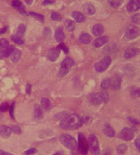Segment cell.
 I'll return each instance as SVG.
<instances>
[{
  "instance_id": "obj_31",
  "label": "cell",
  "mask_w": 140,
  "mask_h": 155,
  "mask_svg": "<svg viewBox=\"0 0 140 155\" xmlns=\"http://www.w3.org/2000/svg\"><path fill=\"white\" fill-rule=\"evenodd\" d=\"M51 18L54 21H61L62 20V16L58 13L52 12L51 14Z\"/></svg>"
},
{
  "instance_id": "obj_28",
  "label": "cell",
  "mask_w": 140,
  "mask_h": 155,
  "mask_svg": "<svg viewBox=\"0 0 140 155\" xmlns=\"http://www.w3.org/2000/svg\"><path fill=\"white\" fill-rule=\"evenodd\" d=\"M123 0H109V4L111 7L117 8L122 5Z\"/></svg>"
},
{
  "instance_id": "obj_19",
  "label": "cell",
  "mask_w": 140,
  "mask_h": 155,
  "mask_svg": "<svg viewBox=\"0 0 140 155\" xmlns=\"http://www.w3.org/2000/svg\"><path fill=\"white\" fill-rule=\"evenodd\" d=\"M41 105L42 108L45 110H49L52 108V103L49 99L46 98H43L41 100Z\"/></svg>"
},
{
  "instance_id": "obj_38",
  "label": "cell",
  "mask_w": 140,
  "mask_h": 155,
  "mask_svg": "<svg viewBox=\"0 0 140 155\" xmlns=\"http://www.w3.org/2000/svg\"><path fill=\"white\" fill-rule=\"evenodd\" d=\"M11 128V130H12V132L16 133V134H21V130L19 126H12Z\"/></svg>"
},
{
  "instance_id": "obj_30",
  "label": "cell",
  "mask_w": 140,
  "mask_h": 155,
  "mask_svg": "<svg viewBox=\"0 0 140 155\" xmlns=\"http://www.w3.org/2000/svg\"><path fill=\"white\" fill-rule=\"evenodd\" d=\"M11 40L14 43H17V44H23V43H24V41L23 40L22 38L19 37L18 36H11Z\"/></svg>"
},
{
  "instance_id": "obj_40",
  "label": "cell",
  "mask_w": 140,
  "mask_h": 155,
  "mask_svg": "<svg viewBox=\"0 0 140 155\" xmlns=\"http://www.w3.org/2000/svg\"><path fill=\"white\" fill-rule=\"evenodd\" d=\"M58 49H60V50L64 51L65 53H68V48H67L64 44H62V43H61V44L58 45Z\"/></svg>"
},
{
  "instance_id": "obj_44",
  "label": "cell",
  "mask_w": 140,
  "mask_h": 155,
  "mask_svg": "<svg viewBox=\"0 0 140 155\" xmlns=\"http://www.w3.org/2000/svg\"><path fill=\"white\" fill-rule=\"evenodd\" d=\"M14 103H13L12 105L11 106V107H10V114H11V117L12 118H14Z\"/></svg>"
},
{
  "instance_id": "obj_21",
  "label": "cell",
  "mask_w": 140,
  "mask_h": 155,
  "mask_svg": "<svg viewBox=\"0 0 140 155\" xmlns=\"http://www.w3.org/2000/svg\"><path fill=\"white\" fill-rule=\"evenodd\" d=\"M92 33L95 36H100L104 33V28L101 24H96L93 27Z\"/></svg>"
},
{
  "instance_id": "obj_20",
  "label": "cell",
  "mask_w": 140,
  "mask_h": 155,
  "mask_svg": "<svg viewBox=\"0 0 140 155\" xmlns=\"http://www.w3.org/2000/svg\"><path fill=\"white\" fill-rule=\"evenodd\" d=\"M21 57V52L18 49H14L12 54L11 55V60L14 63H17L20 60Z\"/></svg>"
},
{
  "instance_id": "obj_36",
  "label": "cell",
  "mask_w": 140,
  "mask_h": 155,
  "mask_svg": "<svg viewBox=\"0 0 140 155\" xmlns=\"http://www.w3.org/2000/svg\"><path fill=\"white\" fill-rule=\"evenodd\" d=\"M15 48L13 46H8L7 48H5V58H8V57L11 56V55L12 54L13 51Z\"/></svg>"
},
{
  "instance_id": "obj_45",
  "label": "cell",
  "mask_w": 140,
  "mask_h": 155,
  "mask_svg": "<svg viewBox=\"0 0 140 155\" xmlns=\"http://www.w3.org/2000/svg\"><path fill=\"white\" fill-rule=\"evenodd\" d=\"M5 58V49H0V59Z\"/></svg>"
},
{
  "instance_id": "obj_49",
  "label": "cell",
  "mask_w": 140,
  "mask_h": 155,
  "mask_svg": "<svg viewBox=\"0 0 140 155\" xmlns=\"http://www.w3.org/2000/svg\"><path fill=\"white\" fill-rule=\"evenodd\" d=\"M111 154H112L111 151V149H107L106 151H105L103 155H111Z\"/></svg>"
},
{
  "instance_id": "obj_24",
  "label": "cell",
  "mask_w": 140,
  "mask_h": 155,
  "mask_svg": "<svg viewBox=\"0 0 140 155\" xmlns=\"http://www.w3.org/2000/svg\"><path fill=\"white\" fill-rule=\"evenodd\" d=\"M12 5L14 8H16L19 12L22 13V14L25 12V11H24V6H23L22 3H21V2H20L19 0H14L12 2Z\"/></svg>"
},
{
  "instance_id": "obj_22",
  "label": "cell",
  "mask_w": 140,
  "mask_h": 155,
  "mask_svg": "<svg viewBox=\"0 0 140 155\" xmlns=\"http://www.w3.org/2000/svg\"><path fill=\"white\" fill-rule=\"evenodd\" d=\"M79 41L81 43L84 44H88L91 41V36L88 33H82L79 37Z\"/></svg>"
},
{
  "instance_id": "obj_52",
  "label": "cell",
  "mask_w": 140,
  "mask_h": 155,
  "mask_svg": "<svg viewBox=\"0 0 140 155\" xmlns=\"http://www.w3.org/2000/svg\"><path fill=\"white\" fill-rule=\"evenodd\" d=\"M24 1H25L27 5H31L32 2H33V0H24Z\"/></svg>"
},
{
  "instance_id": "obj_3",
  "label": "cell",
  "mask_w": 140,
  "mask_h": 155,
  "mask_svg": "<svg viewBox=\"0 0 140 155\" xmlns=\"http://www.w3.org/2000/svg\"><path fill=\"white\" fill-rule=\"evenodd\" d=\"M60 141L65 147L69 149H72V150L76 149L78 146L75 139L70 134H62L60 136Z\"/></svg>"
},
{
  "instance_id": "obj_39",
  "label": "cell",
  "mask_w": 140,
  "mask_h": 155,
  "mask_svg": "<svg viewBox=\"0 0 140 155\" xmlns=\"http://www.w3.org/2000/svg\"><path fill=\"white\" fill-rule=\"evenodd\" d=\"M36 152H37L36 149H35V148H32V149H28V150L24 152V154H25L26 155H32V154H36Z\"/></svg>"
},
{
  "instance_id": "obj_37",
  "label": "cell",
  "mask_w": 140,
  "mask_h": 155,
  "mask_svg": "<svg viewBox=\"0 0 140 155\" xmlns=\"http://www.w3.org/2000/svg\"><path fill=\"white\" fill-rule=\"evenodd\" d=\"M132 21L135 24H140V14H135L132 16Z\"/></svg>"
},
{
  "instance_id": "obj_7",
  "label": "cell",
  "mask_w": 140,
  "mask_h": 155,
  "mask_svg": "<svg viewBox=\"0 0 140 155\" xmlns=\"http://www.w3.org/2000/svg\"><path fill=\"white\" fill-rule=\"evenodd\" d=\"M111 61L112 60L110 57H105V58H103L101 60L97 62L94 65V68H95L96 71L100 73L105 71L109 68V65H111Z\"/></svg>"
},
{
  "instance_id": "obj_12",
  "label": "cell",
  "mask_w": 140,
  "mask_h": 155,
  "mask_svg": "<svg viewBox=\"0 0 140 155\" xmlns=\"http://www.w3.org/2000/svg\"><path fill=\"white\" fill-rule=\"evenodd\" d=\"M139 52V50L136 48L134 47H129L125 50L124 56L126 59H131V58H134V57L136 56Z\"/></svg>"
},
{
  "instance_id": "obj_14",
  "label": "cell",
  "mask_w": 140,
  "mask_h": 155,
  "mask_svg": "<svg viewBox=\"0 0 140 155\" xmlns=\"http://www.w3.org/2000/svg\"><path fill=\"white\" fill-rule=\"evenodd\" d=\"M60 52H61V50L58 47L51 49L48 53V58H49V60L52 61V62H55L59 57Z\"/></svg>"
},
{
  "instance_id": "obj_8",
  "label": "cell",
  "mask_w": 140,
  "mask_h": 155,
  "mask_svg": "<svg viewBox=\"0 0 140 155\" xmlns=\"http://www.w3.org/2000/svg\"><path fill=\"white\" fill-rule=\"evenodd\" d=\"M140 35V30L135 25H129L125 32V37L128 39L136 38Z\"/></svg>"
},
{
  "instance_id": "obj_9",
  "label": "cell",
  "mask_w": 140,
  "mask_h": 155,
  "mask_svg": "<svg viewBox=\"0 0 140 155\" xmlns=\"http://www.w3.org/2000/svg\"><path fill=\"white\" fill-rule=\"evenodd\" d=\"M119 137V138L125 140V141H130V140H131L134 138V132L132 129L125 127V128L122 129V131L120 132Z\"/></svg>"
},
{
  "instance_id": "obj_11",
  "label": "cell",
  "mask_w": 140,
  "mask_h": 155,
  "mask_svg": "<svg viewBox=\"0 0 140 155\" xmlns=\"http://www.w3.org/2000/svg\"><path fill=\"white\" fill-rule=\"evenodd\" d=\"M140 9V0H130L127 5L128 12H135Z\"/></svg>"
},
{
  "instance_id": "obj_10",
  "label": "cell",
  "mask_w": 140,
  "mask_h": 155,
  "mask_svg": "<svg viewBox=\"0 0 140 155\" xmlns=\"http://www.w3.org/2000/svg\"><path fill=\"white\" fill-rule=\"evenodd\" d=\"M109 81H110V88L113 90H118L120 87L122 77L119 74H115L111 78H109Z\"/></svg>"
},
{
  "instance_id": "obj_51",
  "label": "cell",
  "mask_w": 140,
  "mask_h": 155,
  "mask_svg": "<svg viewBox=\"0 0 140 155\" xmlns=\"http://www.w3.org/2000/svg\"><path fill=\"white\" fill-rule=\"evenodd\" d=\"M0 155H13L11 154L8 153V152H5L2 150H0Z\"/></svg>"
},
{
  "instance_id": "obj_16",
  "label": "cell",
  "mask_w": 140,
  "mask_h": 155,
  "mask_svg": "<svg viewBox=\"0 0 140 155\" xmlns=\"http://www.w3.org/2000/svg\"><path fill=\"white\" fill-rule=\"evenodd\" d=\"M72 16L75 21L78 23H82L86 21V16L79 11H74Z\"/></svg>"
},
{
  "instance_id": "obj_1",
  "label": "cell",
  "mask_w": 140,
  "mask_h": 155,
  "mask_svg": "<svg viewBox=\"0 0 140 155\" xmlns=\"http://www.w3.org/2000/svg\"><path fill=\"white\" fill-rule=\"evenodd\" d=\"M84 124V118L77 114H70L64 116L61 119L60 126L66 130H73L79 128Z\"/></svg>"
},
{
  "instance_id": "obj_25",
  "label": "cell",
  "mask_w": 140,
  "mask_h": 155,
  "mask_svg": "<svg viewBox=\"0 0 140 155\" xmlns=\"http://www.w3.org/2000/svg\"><path fill=\"white\" fill-rule=\"evenodd\" d=\"M34 115L37 119H41L43 118V111L39 105H36L34 106Z\"/></svg>"
},
{
  "instance_id": "obj_5",
  "label": "cell",
  "mask_w": 140,
  "mask_h": 155,
  "mask_svg": "<svg viewBox=\"0 0 140 155\" xmlns=\"http://www.w3.org/2000/svg\"><path fill=\"white\" fill-rule=\"evenodd\" d=\"M89 147L92 155H98L100 154L98 139L94 134H91L89 137Z\"/></svg>"
},
{
  "instance_id": "obj_13",
  "label": "cell",
  "mask_w": 140,
  "mask_h": 155,
  "mask_svg": "<svg viewBox=\"0 0 140 155\" xmlns=\"http://www.w3.org/2000/svg\"><path fill=\"white\" fill-rule=\"evenodd\" d=\"M109 38L108 36H101V37H99L98 38L95 39L93 42V46L96 48H100L102 46L106 44V43H108Z\"/></svg>"
},
{
  "instance_id": "obj_6",
  "label": "cell",
  "mask_w": 140,
  "mask_h": 155,
  "mask_svg": "<svg viewBox=\"0 0 140 155\" xmlns=\"http://www.w3.org/2000/svg\"><path fill=\"white\" fill-rule=\"evenodd\" d=\"M78 150L80 153L82 155H86L88 153L89 149V143L86 138L85 135L82 133H80L78 134Z\"/></svg>"
},
{
  "instance_id": "obj_33",
  "label": "cell",
  "mask_w": 140,
  "mask_h": 155,
  "mask_svg": "<svg viewBox=\"0 0 140 155\" xmlns=\"http://www.w3.org/2000/svg\"><path fill=\"white\" fill-rule=\"evenodd\" d=\"M29 15H30L32 17H33V18L38 19L39 21H44V16L43 15H41V14H36V13H34V12L29 13Z\"/></svg>"
},
{
  "instance_id": "obj_47",
  "label": "cell",
  "mask_w": 140,
  "mask_h": 155,
  "mask_svg": "<svg viewBox=\"0 0 140 155\" xmlns=\"http://www.w3.org/2000/svg\"><path fill=\"white\" fill-rule=\"evenodd\" d=\"M134 95L135 96H138V97H140V88L137 89V90H134Z\"/></svg>"
},
{
  "instance_id": "obj_50",
  "label": "cell",
  "mask_w": 140,
  "mask_h": 155,
  "mask_svg": "<svg viewBox=\"0 0 140 155\" xmlns=\"http://www.w3.org/2000/svg\"><path fill=\"white\" fill-rule=\"evenodd\" d=\"M7 29H8V27H4V28L0 29V35H1V34H3V33H6V31H7Z\"/></svg>"
},
{
  "instance_id": "obj_23",
  "label": "cell",
  "mask_w": 140,
  "mask_h": 155,
  "mask_svg": "<svg viewBox=\"0 0 140 155\" xmlns=\"http://www.w3.org/2000/svg\"><path fill=\"white\" fill-rule=\"evenodd\" d=\"M55 38L58 41H62L64 40L65 35H64V31H63L62 27H58V28L55 30Z\"/></svg>"
},
{
  "instance_id": "obj_2",
  "label": "cell",
  "mask_w": 140,
  "mask_h": 155,
  "mask_svg": "<svg viewBox=\"0 0 140 155\" xmlns=\"http://www.w3.org/2000/svg\"><path fill=\"white\" fill-rule=\"evenodd\" d=\"M89 100L94 105H100L102 103H107L109 102V96L107 92H99V93H91L88 97Z\"/></svg>"
},
{
  "instance_id": "obj_15",
  "label": "cell",
  "mask_w": 140,
  "mask_h": 155,
  "mask_svg": "<svg viewBox=\"0 0 140 155\" xmlns=\"http://www.w3.org/2000/svg\"><path fill=\"white\" fill-rule=\"evenodd\" d=\"M11 133H12V130H11V127L6 125H2L0 127V135L4 138L9 137Z\"/></svg>"
},
{
  "instance_id": "obj_4",
  "label": "cell",
  "mask_w": 140,
  "mask_h": 155,
  "mask_svg": "<svg viewBox=\"0 0 140 155\" xmlns=\"http://www.w3.org/2000/svg\"><path fill=\"white\" fill-rule=\"evenodd\" d=\"M74 64H75V62L73 61V60L71 59L70 58H66L61 63V68L58 71V77H62L66 75L70 68L74 65Z\"/></svg>"
},
{
  "instance_id": "obj_41",
  "label": "cell",
  "mask_w": 140,
  "mask_h": 155,
  "mask_svg": "<svg viewBox=\"0 0 140 155\" xmlns=\"http://www.w3.org/2000/svg\"><path fill=\"white\" fill-rule=\"evenodd\" d=\"M43 34L45 37H49V36L51 35L50 29L46 28H46H44V31H43Z\"/></svg>"
},
{
  "instance_id": "obj_18",
  "label": "cell",
  "mask_w": 140,
  "mask_h": 155,
  "mask_svg": "<svg viewBox=\"0 0 140 155\" xmlns=\"http://www.w3.org/2000/svg\"><path fill=\"white\" fill-rule=\"evenodd\" d=\"M84 11L87 15L91 16L95 13V8L91 3H85L84 5Z\"/></svg>"
},
{
  "instance_id": "obj_46",
  "label": "cell",
  "mask_w": 140,
  "mask_h": 155,
  "mask_svg": "<svg viewBox=\"0 0 140 155\" xmlns=\"http://www.w3.org/2000/svg\"><path fill=\"white\" fill-rule=\"evenodd\" d=\"M26 92H27V93H28V94H30V92H31V85L30 84L27 85V87H26Z\"/></svg>"
},
{
  "instance_id": "obj_27",
  "label": "cell",
  "mask_w": 140,
  "mask_h": 155,
  "mask_svg": "<svg viewBox=\"0 0 140 155\" xmlns=\"http://www.w3.org/2000/svg\"><path fill=\"white\" fill-rule=\"evenodd\" d=\"M128 150V146L125 144H120L117 146L116 152L119 155H124Z\"/></svg>"
},
{
  "instance_id": "obj_17",
  "label": "cell",
  "mask_w": 140,
  "mask_h": 155,
  "mask_svg": "<svg viewBox=\"0 0 140 155\" xmlns=\"http://www.w3.org/2000/svg\"><path fill=\"white\" fill-rule=\"evenodd\" d=\"M103 132L106 136H108L109 137H112L115 135L114 130V129L109 124H105L103 129Z\"/></svg>"
},
{
  "instance_id": "obj_32",
  "label": "cell",
  "mask_w": 140,
  "mask_h": 155,
  "mask_svg": "<svg viewBox=\"0 0 140 155\" xmlns=\"http://www.w3.org/2000/svg\"><path fill=\"white\" fill-rule=\"evenodd\" d=\"M8 46H9V41L7 39H0V49H5Z\"/></svg>"
},
{
  "instance_id": "obj_53",
  "label": "cell",
  "mask_w": 140,
  "mask_h": 155,
  "mask_svg": "<svg viewBox=\"0 0 140 155\" xmlns=\"http://www.w3.org/2000/svg\"><path fill=\"white\" fill-rule=\"evenodd\" d=\"M52 155H63V153L61 151H59V152H57V153L54 154Z\"/></svg>"
},
{
  "instance_id": "obj_26",
  "label": "cell",
  "mask_w": 140,
  "mask_h": 155,
  "mask_svg": "<svg viewBox=\"0 0 140 155\" xmlns=\"http://www.w3.org/2000/svg\"><path fill=\"white\" fill-rule=\"evenodd\" d=\"M65 27L68 31L72 32L75 30V24L74 21H72V20H66L65 22Z\"/></svg>"
},
{
  "instance_id": "obj_29",
  "label": "cell",
  "mask_w": 140,
  "mask_h": 155,
  "mask_svg": "<svg viewBox=\"0 0 140 155\" xmlns=\"http://www.w3.org/2000/svg\"><path fill=\"white\" fill-rule=\"evenodd\" d=\"M26 27L24 24H20L18 27V30H17V34L16 36H18L19 37H22L24 36V33H25Z\"/></svg>"
},
{
  "instance_id": "obj_34",
  "label": "cell",
  "mask_w": 140,
  "mask_h": 155,
  "mask_svg": "<svg viewBox=\"0 0 140 155\" xmlns=\"http://www.w3.org/2000/svg\"><path fill=\"white\" fill-rule=\"evenodd\" d=\"M101 87L103 89H104V90L110 88V81H109V78L106 79V80H104L102 82Z\"/></svg>"
},
{
  "instance_id": "obj_54",
  "label": "cell",
  "mask_w": 140,
  "mask_h": 155,
  "mask_svg": "<svg viewBox=\"0 0 140 155\" xmlns=\"http://www.w3.org/2000/svg\"><path fill=\"white\" fill-rule=\"evenodd\" d=\"M139 140H140V136H139Z\"/></svg>"
},
{
  "instance_id": "obj_43",
  "label": "cell",
  "mask_w": 140,
  "mask_h": 155,
  "mask_svg": "<svg viewBox=\"0 0 140 155\" xmlns=\"http://www.w3.org/2000/svg\"><path fill=\"white\" fill-rule=\"evenodd\" d=\"M134 143H135V146L136 147L137 150L139 151L140 152V140L139 139H136L135 142H134Z\"/></svg>"
},
{
  "instance_id": "obj_48",
  "label": "cell",
  "mask_w": 140,
  "mask_h": 155,
  "mask_svg": "<svg viewBox=\"0 0 140 155\" xmlns=\"http://www.w3.org/2000/svg\"><path fill=\"white\" fill-rule=\"evenodd\" d=\"M52 3H54L53 1H51V0H45L44 2H43V5H50V4H52Z\"/></svg>"
},
{
  "instance_id": "obj_42",
  "label": "cell",
  "mask_w": 140,
  "mask_h": 155,
  "mask_svg": "<svg viewBox=\"0 0 140 155\" xmlns=\"http://www.w3.org/2000/svg\"><path fill=\"white\" fill-rule=\"evenodd\" d=\"M128 120H129L130 122L132 123L133 124H135V125L139 124V121L138 120L135 119V118H131V117H130V118H128Z\"/></svg>"
},
{
  "instance_id": "obj_35",
  "label": "cell",
  "mask_w": 140,
  "mask_h": 155,
  "mask_svg": "<svg viewBox=\"0 0 140 155\" xmlns=\"http://www.w3.org/2000/svg\"><path fill=\"white\" fill-rule=\"evenodd\" d=\"M10 107H10V105L8 102H3L0 105V111L1 112H6L10 109Z\"/></svg>"
}]
</instances>
